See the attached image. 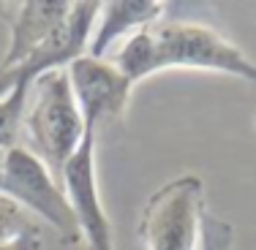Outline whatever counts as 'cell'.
<instances>
[{
  "label": "cell",
  "instance_id": "cell-1",
  "mask_svg": "<svg viewBox=\"0 0 256 250\" xmlns=\"http://www.w3.org/2000/svg\"><path fill=\"white\" fill-rule=\"evenodd\" d=\"M134 84L161 71H212L256 84V63L224 33L186 19H161L123 41L114 57Z\"/></svg>",
  "mask_w": 256,
  "mask_h": 250
},
{
  "label": "cell",
  "instance_id": "cell-2",
  "mask_svg": "<svg viewBox=\"0 0 256 250\" xmlns=\"http://www.w3.org/2000/svg\"><path fill=\"white\" fill-rule=\"evenodd\" d=\"M22 128L28 133V150L60 180L88 133L66 71L41 76L30 87Z\"/></svg>",
  "mask_w": 256,
  "mask_h": 250
},
{
  "label": "cell",
  "instance_id": "cell-3",
  "mask_svg": "<svg viewBox=\"0 0 256 250\" xmlns=\"http://www.w3.org/2000/svg\"><path fill=\"white\" fill-rule=\"evenodd\" d=\"M0 193L22 207L33 221L46 223L63 245L82 242L79 223L60 180L28 147L16 144L0 161Z\"/></svg>",
  "mask_w": 256,
  "mask_h": 250
},
{
  "label": "cell",
  "instance_id": "cell-4",
  "mask_svg": "<svg viewBox=\"0 0 256 250\" xmlns=\"http://www.w3.org/2000/svg\"><path fill=\"white\" fill-rule=\"evenodd\" d=\"M204 182L180 174L150 193L139 215V237L148 250H199L207 215Z\"/></svg>",
  "mask_w": 256,
  "mask_h": 250
},
{
  "label": "cell",
  "instance_id": "cell-5",
  "mask_svg": "<svg viewBox=\"0 0 256 250\" xmlns=\"http://www.w3.org/2000/svg\"><path fill=\"white\" fill-rule=\"evenodd\" d=\"M98 11H101V3H93V0L71 3L68 16L22 63H16L8 71H0V95L11 93V90H30L41 76L54 74V71H66L71 63L84 57L90 49Z\"/></svg>",
  "mask_w": 256,
  "mask_h": 250
},
{
  "label": "cell",
  "instance_id": "cell-6",
  "mask_svg": "<svg viewBox=\"0 0 256 250\" xmlns=\"http://www.w3.org/2000/svg\"><path fill=\"white\" fill-rule=\"evenodd\" d=\"M84 120V131L98 136L101 128L118 125L126 120L128 101L136 84L114 65V60L84 54L66 68Z\"/></svg>",
  "mask_w": 256,
  "mask_h": 250
},
{
  "label": "cell",
  "instance_id": "cell-7",
  "mask_svg": "<svg viewBox=\"0 0 256 250\" xmlns=\"http://www.w3.org/2000/svg\"><path fill=\"white\" fill-rule=\"evenodd\" d=\"M96 150H98V136L88 131L82 147L76 150V155L63 169L60 185H63L71 207H74L79 234H82V242L88 245V250H118L114 248L112 223H109L106 207H104V199H101V188H98Z\"/></svg>",
  "mask_w": 256,
  "mask_h": 250
},
{
  "label": "cell",
  "instance_id": "cell-8",
  "mask_svg": "<svg viewBox=\"0 0 256 250\" xmlns=\"http://www.w3.org/2000/svg\"><path fill=\"white\" fill-rule=\"evenodd\" d=\"M166 8L169 3H161V0H109V3H101L88 54L104 57L109 46L118 44L120 38L128 41L131 35L166 19Z\"/></svg>",
  "mask_w": 256,
  "mask_h": 250
},
{
  "label": "cell",
  "instance_id": "cell-9",
  "mask_svg": "<svg viewBox=\"0 0 256 250\" xmlns=\"http://www.w3.org/2000/svg\"><path fill=\"white\" fill-rule=\"evenodd\" d=\"M30 90H11L0 95V152H8L16 147L22 123H25V106H28Z\"/></svg>",
  "mask_w": 256,
  "mask_h": 250
},
{
  "label": "cell",
  "instance_id": "cell-10",
  "mask_svg": "<svg viewBox=\"0 0 256 250\" xmlns=\"http://www.w3.org/2000/svg\"><path fill=\"white\" fill-rule=\"evenodd\" d=\"M33 229H38V223L16 201H11L8 196L0 193V242L11 240L16 234H25V231H33Z\"/></svg>",
  "mask_w": 256,
  "mask_h": 250
},
{
  "label": "cell",
  "instance_id": "cell-11",
  "mask_svg": "<svg viewBox=\"0 0 256 250\" xmlns=\"http://www.w3.org/2000/svg\"><path fill=\"white\" fill-rule=\"evenodd\" d=\"M199 250H234V229L224 218L207 212L202 223V242Z\"/></svg>",
  "mask_w": 256,
  "mask_h": 250
},
{
  "label": "cell",
  "instance_id": "cell-12",
  "mask_svg": "<svg viewBox=\"0 0 256 250\" xmlns=\"http://www.w3.org/2000/svg\"><path fill=\"white\" fill-rule=\"evenodd\" d=\"M44 248V240H41V231H25V234H16L11 240L0 242V250H41Z\"/></svg>",
  "mask_w": 256,
  "mask_h": 250
}]
</instances>
